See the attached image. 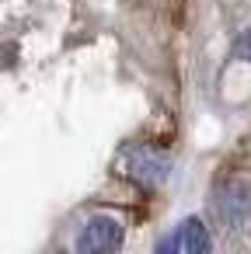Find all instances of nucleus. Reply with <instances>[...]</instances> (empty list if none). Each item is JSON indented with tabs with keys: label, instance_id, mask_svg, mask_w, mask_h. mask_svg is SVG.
<instances>
[{
	"label": "nucleus",
	"instance_id": "1",
	"mask_svg": "<svg viewBox=\"0 0 251 254\" xmlns=\"http://www.w3.org/2000/svg\"><path fill=\"white\" fill-rule=\"evenodd\" d=\"M119 164H122V174L133 178V181L143 185V188H157V185L167 178V171H171L167 153L150 150V146H126L122 157H119Z\"/></svg>",
	"mask_w": 251,
	"mask_h": 254
},
{
	"label": "nucleus",
	"instance_id": "2",
	"mask_svg": "<svg viewBox=\"0 0 251 254\" xmlns=\"http://www.w3.org/2000/svg\"><path fill=\"white\" fill-rule=\"evenodd\" d=\"M122 244V223L115 216H91L84 223V230L77 233V251L81 254H101V251H115Z\"/></svg>",
	"mask_w": 251,
	"mask_h": 254
},
{
	"label": "nucleus",
	"instance_id": "3",
	"mask_svg": "<svg viewBox=\"0 0 251 254\" xmlns=\"http://www.w3.org/2000/svg\"><path fill=\"white\" fill-rule=\"evenodd\" d=\"M209 247H213V240H209L202 219L188 216L185 223L174 226V233H167V237L157 244V254H206Z\"/></svg>",
	"mask_w": 251,
	"mask_h": 254
},
{
	"label": "nucleus",
	"instance_id": "4",
	"mask_svg": "<svg viewBox=\"0 0 251 254\" xmlns=\"http://www.w3.org/2000/svg\"><path fill=\"white\" fill-rule=\"evenodd\" d=\"M213 209H216V216L223 219L227 230H244L248 219H251V195L241 185H227V188L216 191Z\"/></svg>",
	"mask_w": 251,
	"mask_h": 254
},
{
	"label": "nucleus",
	"instance_id": "5",
	"mask_svg": "<svg viewBox=\"0 0 251 254\" xmlns=\"http://www.w3.org/2000/svg\"><path fill=\"white\" fill-rule=\"evenodd\" d=\"M237 56H248V60H251V32L237 42Z\"/></svg>",
	"mask_w": 251,
	"mask_h": 254
}]
</instances>
